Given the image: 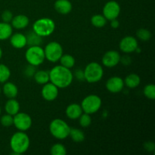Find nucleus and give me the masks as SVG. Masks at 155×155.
Returning a JSON list of instances; mask_svg holds the SVG:
<instances>
[{"label":"nucleus","mask_w":155,"mask_h":155,"mask_svg":"<svg viewBox=\"0 0 155 155\" xmlns=\"http://www.w3.org/2000/svg\"><path fill=\"white\" fill-rule=\"evenodd\" d=\"M74 80V74L71 69L57 65L49 71V82L58 89H65L71 86Z\"/></svg>","instance_id":"nucleus-1"},{"label":"nucleus","mask_w":155,"mask_h":155,"mask_svg":"<svg viewBox=\"0 0 155 155\" xmlns=\"http://www.w3.org/2000/svg\"><path fill=\"white\" fill-rule=\"evenodd\" d=\"M30 145V139L28 135L23 131L14 133L10 139V148L14 154L20 155L27 152Z\"/></svg>","instance_id":"nucleus-2"},{"label":"nucleus","mask_w":155,"mask_h":155,"mask_svg":"<svg viewBox=\"0 0 155 155\" xmlns=\"http://www.w3.org/2000/svg\"><path fill=\"white\" fill-rule=\"evenodd\" d=\"M71 127L68 123L61 118L54 119L49 124V132L51 136L58 140H64L69 137Z\"/></svg>","instance_id":"nucleus-3"},{"label":"nucleus","mask_w":155,"mask_h":155,"mask_svg":"<svg viewBox=\"0 0 155 155\" xmlns=\"http://www.w3.org/2000/svg\"><path fill=\"white\" fill-rule=\"evenodd\" d=\"M55 30V23L49 18H42L36 20L33 24V30L39 36H49Z\"/></svg>","instance_id":"nucleus-4"},{"label":"nucleus","mask_w":155,"mask_h":155,"mask_svg":"<svg viewBox=\"0 0 155 155\" xmlns=\"http://www.w3.org/2000/svg\"><path fill=\"white\" fill-rule=\"evenodd\" d=\"M84 80L89 83H95L99 82L104 76L102 66L98 62H90L83 70Z\"/></svg>","instance_id":"nucleus-5"},{"label":"nucleus","mask_w":155,"mask_h":155,"mask_svg":"<svg viewBox=\"0 0 155 155\" xmlns=\"http://www.w3.org/2000/svg\"><path fill=\"white\" fill-rule=\"evenodd\" d=\"M25 59L29 64L35 67L41 65L45 60L43 48L40 45L29 46L25 52Z\"/></svg>","instance_id":"nucleus-6"},{"label":"nucleus","mask_w":155,"mask_h":155,"mask_svg":"<svg viewBox=\"0 0 155 155\" xmlns=\"http://www.w3.org/2000/svg\"><path fill=\"white\" fill-rule=\"evenodd\" d=\"M102 104L101 98L97 95H89L85 97L81 102L83 111L88 114H93L100 110Z\"/></svg>","instance_id":"nucleus-7"},{"label":"nucleus","mask_w":155,"mask_h":155,"mask_svg":"<svg viewBox=\"0 0 155 155\" xmlns=\"http://www.w3.org/2000/svg\"><path fill=\"white\" fill-rule=\"evenodd\" d=\"M43 49L45 59L51 63H56L59 61L61 57L64 54L62 45L55 41L48 42Z\"/></svg>","instance_id":"nucleus-8"},{"label":"nucleus","mask_w":155,"mask_h":155,"mask_svg":"<svg viewBox=\"0 0 155 155\" xmlns=\"http://www.w3.org/2000/svg\"><path fill=\"white\" fill-rule=\"evenodd\" d=\"M13 125L19 131L26 132L30 130L33 124L32 118L28 114L24 112H18L13 116Z\"/></svg>","instance_id":"nucleus-9"},{"label":"nucleus","mask_w":155,"mask_h":155,"mask_svg":"<svg viewBox=\"0 0 155 155\" xmlns=\"http://www.w3.org/2000/svg\"><path fill=\"white\" fill-rule=\"evenodd\" d=\"M121 8L119 3L114 0H110L106 2L103 7L102 15L107 21L117 19L120 14Z\"/></svg>","instance_id":"nucleus-10"},{"label":"nucleus","mask_w":155,"mask_h":155,"mask_svg":"<svg viewBox=\"0 0 155 155\" xmlns=\"http://www.w3.org/2000/svg\"><path fill=\"white\" fill-rule=\"evenodd\" d=\"M120 49L125 54H130L136 51L139 47L138 40L136 37L132 36H127L123 38L119 43Z\"/></svg>","instance_id":"nucleus-11"},{"label":"nucleus","mask_w":155,"mask_h":155,"mask_svg":"<svg viewBox=\"0 0 155 155\" xmlns=\"http://www.w3.org/2000/svg\"><path fill=\"white\" fill-rule=\"evenodd\" d=\"M120 57L119 51L116 50H110L104 54L101 58V63L106 68H114L120 61Z\"/></svg>","instance_id":"nucleus-12"},{"label":"nucleus","mask_w":155,"mask_h":155,"mask_svg":"<svg viewBox=\"0 0 155 155\" xmlns=\"http://www.w3.org/2000/svg\"><path fill=\"white\" fill-rule=\"evenodd\" d=\"M42 90H41V95H42L43 99L47 101H53L58 98L59 93L58 88L51 83V82L42 85Z\"/></svg>","instance_id":"nucleus-13"},{"label":"nucleus","mask_w":155,"mask_h":155,"mask_svg":"<svg viewBox=\"0 0 155 155\" xmlns=\"http://www.w3.org/2000/svg\"><path fill=\"white\" fill-rule=\"evenodd\" d=\"M124 81L120 77H111L106 82V89L111 93H119L124 89Z\"/></svg>","instance_id":"nucleus-14"},{"label":"nucleus","mask_w":155,"mask_h":155,"mask_svg":"<svg viewBox=\"0 0 155 155\" xmlns=\"http://www.w3.org/2000/svg\"><path fill=\"white\" fill-rule=\"evenodd\" d=\"M9 39H10V43L12 46L17 49L24 48L27 45L26 35L21 33H12Z\"/></svg>","instance_id":"nucleus-15"},{"label":"nucleus","mask_w":155,"mask_h":155,"mask_svg":"<svg viewBox=\"0 0 155 155\" xmlns=\"http://www.w3.org/2000/svg\"><path fill=\"white\" fill-rule=\"evenodd\" d=\"M83 113V111L81 105L79 104H76V103H73V104L68 105V107H66V110H65L67 117L72 120L78 119Z\"/></svg>","instance_id":"nucleus-16"},{"label":"nucleus","mask_w":155,"mask_h":155,"mask_svg":"<svg viewBox=\"0 0 155 155\" xmlns=\"http://www.w3.org/2000/svg\"><path fill=\"white\" fill-rule=\"evenodd\" d=\"M30 19L25 15H18L14 16L11 21V25L16 30H23L28 26Z\"/></svg>","instance_id":"nucleus-17"},{"label":"nucleus","mask_w":155,"mask_h":155,"mask_svg":"<svg viewBox=\"0 0 155 155\" xmlns=\"http://www.w3.org/2000/svg\"><path fill=\"white\" fill-rule=\"evenodd\" d=\"M54 9L61 15H68L72 11V3L69 0H56L54 4Z\"/></svg>","instance_id":"nucleus-18"},{"label":"nucleus","mask_w":155,"mask_h":155,"mask_svg":"<svg viewBox=\"0 0 155 155\" xmlns=\"http://www.w3.org/2000/svg\"><path fill=\"white\" fill-rule=\"evenodd\" d=\"M2 92H3L5 96L7 97L8 98H15L18 96V88L12 82L7 81L4 83Z\"/></svg>","instance_id":"nucleus-19"},{"label":"nucleus","mask_w":155,"mask_h":155,"mask_svg":"<svg viewBox=\"0 0 155 155\" xmlns=\"http://www.w3.org/2000/svg\"><path fill=\"white\" fill-rule=\"evenodd\" d=\"M20 108H21L20 103L15 98H8L5 104V110L6 114H8L12 116L18 114L20 111Z\"/></svg>","instance_id":"nucleus-20"},{"label":"nucleus","mask_w":155,"mask_h":155,"mask_svg":"<svg viewBox=\"0 0 155 155\" xmlns=\"http://www.w3.org/2000/svg\"><path fill=\"white\" fill-rule=\"evenodd\" d=\"M124 85L129 89H135L138 87L141 83V78L138 74H130L126 77L124 80Z\"/></svg>","instance_id":"nucleus-21"},{"label":"nucleus","mask_w":155,"mask_h":155,"mask_svg":"<svg viewBox=\"0 0 155 155\" xmlns=\"http://www.w3.org/2000/svg\"><path fill=\"white\" fill-rule=\"evenodd\" d=\"M13 33V27L11 24L5 22H0V40H6L10 38Z\"/></svg>","instance_id":"nucleus-22"},{"label":"nucleus","mask_w":155,"mask_h":155,"mask_svg":"<svg viewBox=\"0 0 155 155\" xmlns=\"http://www.w3.org/2000/svg\"><path fill=\"white\" fill-rule=\"evenodd\" d=\"M33 77L37 84L44 85L49 82V71L45 70L36 71Z\"/></svg>","instance_id":"nucleus-23"},{"label":"nucleus","mask_w":155,"mask_h":155,"mask_svg":"<svg viewBox=\"0 0 155 155\" xmlns=\"http://www.w3.org/2000/svg\"><path fill=\"white\" fill-rule=\"evenodd\" d=\"M26 37H27V43L29 46L42 45V37L36 34L33 30L27 33V34L26 35Z\"/></svg>","instance_id":"nucleus-24"},{"label":"nucleus","mask_w":155,"mask_h":155,"mask_svg":"<svg viewBox=\"0 0 155 155\" xmlns=\"http://www.w3.org/2000/svg\"><path fill=\"white\" fill-rule=\"evenodd\" d=\"M59 61H60L61 66L64 67V68H68V69H71L72 68H74V65H75L76 64L75 58L69 54H62Z\"/></svg>","instance_id":"nucleus-25"},{"label":"nucleus","mask_w":155,"mask_h":155,"mask_svg":"<svg viewBox=\"0 0 155 155\" xmlns=\"http://www.w3.org/2000/svg\"><path fill=\"white\" fill-rule=\"evenodd\" d=\"M69 137L76 143H80L85 140V134L81 130L77 128H71Z\"/></svg>","instance_id":"nucleus-26"},{"label":"nucleus","mask_w":155,"mask_h":155,"mask_svg":"<svg viewBox=\"0 0 155 155\" xmlns=\"http://www.w3.org/2000/svg\"><path fill=\"white\" fill-rule=\"evenodd\" d=\"M91 24L92 26L97 28H101V27H104L107 24V19L104 17L103 15H100V14H97V15H94L91 18Z\"/></svg>","instance_id":"nucleus-27"},{"label":"nucleus","mask_w":155,"mask_h":155,"mask_svg":"<svg viewBox=\"0 0 155 155\" xmlns=\"http://www.w3.org/2000/svg\"><path fill=\"white\" fill-rule=\"evenodd\" d=\"M10 68L4 64H0V83H4L8 81L11 77Z\"/></svg>","instance_id":"nucleus-28"},{"label":"nucleus","mask_w":155,"mask_h":155,"mask_svg":"<svg viewBox=\"0 0 155 155\" xmlns=\"http://www.w3.org/2000/svg\"><path fill=\"white\" fill-rule=\"evenodd\" d=\"M136 36L139 40L142 42H147L151 38V33L148 29L139 28L136 31Z\"/></svg>","instance_id":"nucleus-29"},{"label":"nucleus","mask_w":155,"mask_h":155,"mask_svg":"<svg viewBox=\"0 0 155 155\" xmlns=\"http://www.w3.org/2000/svg\"><path fill=\"white\" fill-rule=\"evenodd\" d=\"M50 154L51 155H66V147L61 143L54 144L50 149Z\"/></svg>","instance_id":"nucleus-30"},{"label":"nucleus","mask_w":155,"mask_h":155,"mask_svg":"<svg viewBox=\"0 0 155 155\" xmlns=\"http://www.w3.org/2000/svg\"><path fill=\"white\" fill-rule=\"evenodd\" d=\"M143 94L147 98L154 100L155 98V86L154 84H147L143 89Z\"/></svg>","instance_id":"nucleus-31"},{"label":"nucleus","mask_w":155,"mask_h":155,"mask_svg":"<svg viewBox=\"0 0 155 155\" xmlns=\"http://www.w3.org/2000/svg\"><path fill=\"white\" fill-rule=\"evenodd\" d=\"M79 119V124L83 128H86L89 127L92 124V118H91V115L88 114L84 113L83 112L81 115H80Z\"/></svg>","instance_id":"nucleus-32"},{"label":"nucleus","mask_w":155,"mask_h":155,"mask_svg":"<svg viewBox=\"0 0 155 155\" xmlns=\"http://www.w3.org/2000/svg\"><path fill=\"white\" fill-rule=\"evenodd\" d=\"M14 119L12 115L5 114L0 116V124L4 127H10L13 125Z\"/></svg>","instance_id":"nucleus-33"},{"label":"nucleus","mask_w":155,"mask_h":155,"mask_svg":"<svg viewBox=\"0 0 155 155\" xmlns=\"http://www.w3.org/2000/svg\"><path fill=\"white\" fill-rule=\"evenodd\" d=\"M13 17V14H12V12L9 10H5L1 15L2 21L3 22L9 23V24H10L11 21H12Z\"/></svg>","instance_id":"nucleus-34"},{"label":"nucleus","mask_w":155,"mask_h":155,"mask_svg":"<svg viewBox=\"0 0 155 155\" xmlns=\"http://www.w3.org/2000/svg\"><path fill=\"white\" fill-rule=\"evenodd\" d=\"M36 71V67L33 66L31 64H28L27 67L25 68L24 69V75L26 76L27 77H33V75H34L35 72Z\"/></svg>","instance_id":"nucleus-35"},{"label":"nucleus","mask_w":155,"mask_h":155,"mask_svg":"<svg viewBox=\"0 0 155 155\" xmlns=\"http://www.w3.org/2000/svg\"><path fill=\"white\" fill-rule=\"evenodd\" d=\"M74 77H75L78 80H80V81H82V80H84V72H83V70H82V69L76 70L75 73H74Z\"/></svg>","instance_id":"nucleus-36"},{"label":"nucleus","mask_w":155,"mask_h":155,"mask_svg":"<svg viewBox=\"0 0 155 155\" xmlns=\"http://www.w3.org/2000/svg\"><path fill=\"white\" fill-rule=\"evenodd\" d=\"M144 148H145L146 151H149V152H152V151H154V148H155L154 143L153 142H150V141H148V142H146L145 144H144Z\"/></svg>","instance_id":"nucleus-37"},{"label":"nucleus","mask_w":155,"mask_h":155,"mask_svg":"<svg viewBox=\"0 0 155 155\" xmlns=\"http://www.w3.org/2000/svg\"><path fill=\"white\" fill-rule=\"evenodd\" d=\"M120 62H121L124 65L127 66V65H130L132 63V59L130 56L126 54V55H124L123 57H120Z\"/></svg>","instance_id":"nucleus-38"},{"label":"nucleus","mask_w":155,"mask_h":155,"mask_svg":"<svg viewBox=\"0 0 155 155\" xmlns=\"http://www.w3.org/2000/svg\"><path fill=\"white\" fill-rule=\"evenodd\" d=\"M110 27H112V28L114 29H117L118 28V27L120 26V23L119 21H117V19H114V20H111V21H110Z\"/></svg>","instance_id":"nucleus-39"},{"label":"nucleus","mask_w":155,"mask_h":155,"mask_svg":"<svg viewBox=\"0 0 155 155\" xmlns=\"http://www.w3.org/2000/svg\"><path fill=\"white\" fill-rule=\"evenodd\" d=\"M2 54H3L2 49V48H1V47H0V59H1L2 57Z\"/></svg>","instance_id":"nucleus-40"},{"label":"nucleus","mask_w":155,"mask_h":155,"mask_svg":"<svg viewBox=\"0 0 155 155\" xmlns=\"http://www.w3.org/2000/svg\"><path fill=\"white\" fill-rule=\"evenodd\" d=\"M1 113H2V109H1V107H0V116H1Z\"/></svg>","instance_id":"nucleus-41"},{"label":"nucleus","mask_w":155,"mask_h":155,"mask_svg":"<svg viewBox=\"0 0 155 155\" xmlns=\"http://www.w3.org/2000/svg\"><path fill=\"white\" fill-rule=\"evenodd\" d=\"M1 92H2V88L1 86H0V95H1Z\"/></svg>","instance_id":"nucleus-42"}]
</instances>
